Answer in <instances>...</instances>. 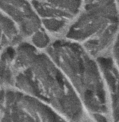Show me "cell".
<instances>
[{"label": "cell", "mask_w": 119, "mask_h": 122, "mask_svg": "<svg viewBox=\"0 0 119 122\" xmlns=\"http://www.w3.org/2000/svg\"><path fill=\"white\" fill-rule=\"evenodd\" d=\"M13 87L45 103L70 122L89 117L64 72L45 50L27 41L14 47Z\"/></svg>", "instance_id": "cell-1"}, {"label": "cell", "mask_w": 119, "mask_h": 122, "mask_svg": "<svg viewBox=\"0 0 119 122\" xmlns=\"http://www.w3.org/2000/svg\"><path fill=\"white\" fill-rule=\"evenodd\" d=\"M45 50L64 72L87 117L93 122H111L108 87L97 57L65 37L52 38Z\"/></svg>", "instance_id": "cell-2"}, {"label": "cell", "mask_w": 119, "mask_h": 122, "mask_svg": "<svg viewBox=\"0 0 119 122\" xmlns=\"http://www.w3.org/2000/svg\"><path fill=\"white\" fill-rule=\"evenodd\" d=\"M119 31L116 0H81L78 14L62 37L81 44L98 58L109 53Z\"/></svg>", "instance_id": "cell-3"}, {"label": "cell", "mask_w": 119, "mask_h": 122, "mask_svg": "<svg viewBox=\"0 0 119 122\" xmlns=\"http://www.w3.org/2000/svg\"><path fill=\"white\" fill-rule=\"evenodd\" d=\"M52 38L62 37L79 13L81 0H29Z\"/></svg>", "instance_id": "cell-4"}, {"label": "cell", "mask_w": 119, "mask_h": 122, "mask_svg": "<svg viewBox=\"0 0 119 122\" xmlns=\"http://www.w3.org/2000/svg\"><path fill=\"white\" fill-rule=\"evenodd\" d=\"M0 11L15 25L24 41L47 31L42 20L29 0H0Z\"/></svg>", "instance_id": "cell-5"}, {"label": "cell", "mask_w": 119, "mask_h": 122, "mask_svg": "<svg viewBox=\"0 0 119 122\" xmlns=\"http://www.w3.org/2000/svg\"><path fill=\"white\" fill-rule=\"evenodd\" d=\"M109 55L119 77V31L111 47Z\"/></svg>", "instance_id": "cell-6"}, {"label": "cell", "mask_w": 119, "mask_h": 122, "mask_svg": "<svg viewBox=\"0 0 119 122\" xmlns=\"http://www.w3.org/2000/svg\"><path fill=\"white\" fill-rule=\"evenodd\" d=\"M116 1L117 6H118V8H119V0H116Z\"/></svg>", "instance_id": "cell-7"}]
</instances>
